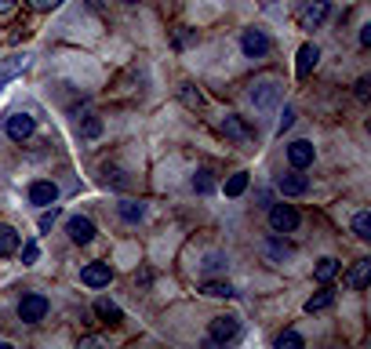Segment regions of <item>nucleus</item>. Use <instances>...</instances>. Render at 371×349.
<instances>
[{
    "instance_id": "1",
    "label": "nucleus",
    "mask_w": 371,
    "mask_h": 349,
    "mask_svg": "<svg viewBox=\"0 0 371 349\" xmlns=\"http://www.w3.org/2000/svg\"><path fill=\"white\" fill-rule=\"evenodd\" d=\"M269 226H273V233H291V230H299V211L291 204H273L269 208Z\"/></svg>"
},
{
    "instance_id": "2",
    "label": "nucleus",
    "mask_w": 371,
    "mask_h": 349,
    "mask_svg": "<svg viewBox=\"0 0 371 349\" xmlns=\"http://www.w3.org/2000/svg\"><path fill=\"white\" fill-rule=\"evenodd\" d=\"M18 316L26 324H41L44 316H48V299L44 295H22V302H18Z\"/></svg>"
},
{
    "instance_id": "3",
    "label": "nucleus",
    "mask_w": 371,
    "mask_h": 349,
    "mask_svg": "<svg viewBox=\"0 0 371 349\" xmlns=\"http://www.w3.org/2000/svg\"><path fill=\"white\" fill-rule=\"evenodd\" d=\"M328 15H331V4H328V0H309V4L299 11V26H302V29H317Z\"/></svg>"
},
{
    "instance_id": "4",
    "label": "nucleus",
    "mask_w": 371,
    "mask_h": 349,
    "mask_svg": "<svg viewBox=\"0 0 371 349\" xmlns=\"http://www.w3.org/2000/svg\"><path fill=\"white\" fill-rule=\"evenodd\" d=\"M33 131H37V120L29 117V113H11L8 117V139L11 142H26Z\"/></svg>"
},
{
    "instance_id": "5",
    "label": "nucleus",
    "mask_w": 371,
    "mask_h": 349,
    "mask_svg": "<svg viewBox=\"0 0 371 349\" xmlns=\"http://www.w3.org/2000/svg\"><path fill=\"white\" fill-rule=\"evenodd\" d=\"M240 48L247 58H262L269 51V37L262 33V29H244V37H240Z\"/></svg>"
},
{
    "instance_id": "6",
    "label": "nucleus",
    "mask_w": 371,
    "mask_h": 349,
    "mask_svg": "<svg viewBox=\"0 0 371 349\" xmlns=\"http://www.w3.org/2000/svg\"><path fill=\"white\" fill-rule=\"evenodd\" d=\"M80 280L87 284V288H106V284L113 280V269H109V262H87L80 269Z\"/></svg>"
},
{
    "instance_id": "7",
    "label": "nucleus",
    "mask_w": 371,
    "mask_h": 349,
    "mask_svg": "<svg viewBox=\"0 0 371 349\" xmlns=\"http://www.w3.org/2000/svg\"><path fill=\"white\" fill-rule=\"evenodd\" d=\"M237 335H240L237 316H215L211 321V342H233Z\"/></svg>"
},
{
    "instance_id": "8",
    "label": "nucleus",
    "mask_w": 371,
    "mask_h": 349,
    "mask_svg": "<svg viewBox=\"0 0 371 349\" xmlns=\"http://www.w3.org/2000/svg\"><path fill=\"white\" fill-rule=\"evenodd\" d=\"M55 200H58V186H55V182L41 178V182H33V186H29V204L48 208V204H55Z\"/></svg>"
},
{
    "instance_id": "9",
    "label": "nucleus",
    "mask_w": 371,
    "mask_h": 349,
    "mask_svg": "<svg viewBox=\"0 0 371 349\" xmlns=\"http://www.w3.org/2000/svg\"><path fill=\"white\" fill-rule=\"evenodd\" d=\"M313 156H317V153H313V146H309L306 139H299V142H291V146H288V161H291V168H295V171L309 168V164H313Z\"/></svg>"
},
{
    "instance_id": "10",
    "label": "nucleus",
    "mask_w": 371,
    "mask_h": 349,
    "mask_svg": "<svg viewBox=\"0 0 371 349\" xmlns=\"http://www.w3.org/2000/svg\"><path fill=\"white\" fill-rule=\"evenodd\" d=\"M66 230H70V240H73V244H87L91 237H95V222L84 218V215H73V218L66 222Z\"/></svg>"
},
{
    "instance_id": "11",
    "label": "nucleus",
    "mask_w": 371,
    "mask_h": 349,
    "mask_svg": "<svg viewBox=\"0 0 371 349\" xmlns=\"http://www.w3.org/2000/svg\"><path fill=\"white\" fill-rule=\"evenodd\" d=\"M276 189H281L284 197H302L306 189H309V182H306V175L291 171V175H281V178H276Z\"/></svg>"
},
{
    "instance_id": "12",
    "label": "nucleus",
    "mask_w": 371,
    "mask_h": 349,
    "mask_svg": "<svg viewBox=\"0 0 371 349\" xmlns=\"http://www.w3.org/2000/svg\"><path fill=\"white\" fill-rule=\"evenodd\" d=\"M26 66H29V55H11V58L0 62V91H4V84H8L11 77H18Z\"/></svg>"
},
{
    "instance_id": "13",
    "label": "nucleus",
    "mask_w": 371,
    "mask_h": 349,
    "mask_svg": "<svg viewBox=\"0 0 371 349\" xmlns=\"http://www.w3.org/2000/svg\"><path fill=\"white\" fill-rule=\"evenodd\" d=\"M317 58H321L317 44H302V48H299V62H295V73H299V77H309V70L317 66Z\"/></svg>"
},
{
    "instance_id": "14",
    "label": "nucleus",
    "mask_w": 371,
    "mask_h": 349,
    "mask_svg": "<svg viewBox=\"0 0 371 349\" xmlns=\"http://www.w3.org/2000/svg\"><path fill=\"white\" fill-rule=\"evenodd\" d=\"M367 280H371V259H360V262L350 269L346 284H350L353 291H364V288H367Z\"/></svg>"
},
{
    "instance_id": "15",
    "label": "nucleus",
    "mask_w": 371,
    "mask_h": 349,
    "mask_svg": "<svg viewBox=\"0 0 371 349\" xmlns=\"http://www.w3.org/2000/svg\"><path fill=\"white\" fill-rule=\"evenodd\" d=\"M200 295H208V299H237V291L230 288L226 280H204L200 284Z\"/></svg>"
},
{
    "instance_id": "16",
    "label": "nucleus",
    "mask_w": 371,
    "mask_h": 349,
    "mask_svg": "<svg viewBox=\"0 0 371 349\" xmlns=\"http://www.w3.org/2000/svg\"><path fill=\"white\" fill-rule=\"evenodd\" d=\"M95 313L102 316V321H106V324H120V321H124V313H120V306H117V302H109V299H99V302H95Z\"/></svg>"
},
{
    "instance_id": "17",
    "label": "nucleus",
    "mask_w": 371,
    "mask_h": 349,
    "mask_svg": "<svg viewBox=\"0 0 371 349\" xmlns=\"http://www.w3.org/2000/svg\"><path fill=\"white\" fill-rule=\"evenodd\" d=\"M120 218L124 222H142L146 218V204L142 200H120Z\"/></svg>"
},
{
    "instance_id": "18",
    "label": "nucleus",
    "mask_w": 371,
    "mask_h": 349,
    "mask_svg": "<svg viewBox=\"0 0 371 349\" xmlns=\"http://www.w3.org/2000/svg\"><path fill=\"white\" fill-rule=\"evenodd\" d=\"M99 135H102V120L91 117V113H84L80 117V139H99Z\"/></svg>"
},
{
    "instance_id": "19",
    "label": "nucleus",
    "mask_w": 371,
    "mask_h": 349,
    "mask_svg": "<svg viewBox=\"0 0 371 349\" xmlns=\"http://www.w3.org/2000/svg\"><path fill=\"white\" fill-rule=\"evenodd\" d=\"M331 302H335V291H317L306 302V313H324V309H331Z\"/></svg>"
},
{
    "instance_id": "20",
    "label": "nucleus",
    "mask_w": 371,
    "mask_h": 349,
    "mask_svg": "<svg viewBox=\"0 0 371 349\" xmlns=\"http://www.w3.org/2000/svg\"><path fill=\"white\" fill-rule=\"evenodd\" d=\"M18 240H22V237H18L11 226H0V255H11V251L18 247Z\"/></svg>"
},
{
    "instance_id": "21",
    "label": "nucleus",
    "mask_w": 371,
    "mask_h": 349,
    "mask_svg": "<svg viewBox=\"0 0 371 349\" xmlns=\"http://www.w3.org/2000/svg\"><path fill=\"white\" fill-rule=\"evenodd\" d=\"M222 131H226L233 142H244V139H247V128L240 124V117H226V120H222Z\"/></svg>"
},
{
    "instance_id": "22",
    "label": "nucleus",
    "mask_w": 371,
    "mask_h": 349,
    "mask_svg": "<svg viewBox=\"0 0 371 349\" xmlns=\"http://www.w3.org/2000/svg\"><path fill=\"white\" fill-rule=\"evenodd\" d=\"M353 233L360 240H371V211H357L353 215Z\"/></svg>"
},
{
    "instance_id": "23",
    "label": "nucleus",
    "mask_w": 371,
    "mask_h": 349,
    "mask_svg": "<svg viewBox=\"0 0 371 349\" xmlns=\"http://www.w3.org/2000/svg\"><path fill=\"white\" fill-rule=\"evenodd\" d=\"M252 99H255L259 106H273V102H276V84H259V87L252 91Z\"/></svg>"
},
{
    "instance_id": "24",
    "label": "nucleus",
    "mask_w": 371,
    "mask_h": 349,
    "mask_svg": "<svg viewBox=\"0 0 371 349\" xmlns=\"http://www.w3.org/2000/svg\"><path fill=\"white\" fill-rule=\"evenodd\" d=\"M244 189H247V171H237L226 178V197H240Z\"/></svg>"
},
{
    "instance_id": "25",
    "label": "nucleus",
    "mask_w": 371,
    "mask_h": 349,
    "mask_svg": "<svg viewBox=\"0 0 371 349\" xmlns=\"http://www.w3.org/2000/svg\"><path fill=\"white\" fill-rule=\"evenodd\" d=\"M335 273H338V259H321V262H317V269H313V276H317L321 284H328Z\"/></svg>"
},
{
    "instance_id": "26",
    "label": "nucleus",
    "mask_w": 371,
    "mask_h": 349,
    "mask_svg": "<svg viewBox=\"0 0 371 349\" xmlns=\"http://www.w3.org/2000/svg\"><path fill=\"white\" fill-rule=\"evenodd\" d=\"M306 342H302V335L299 331H281L276 335V349H302Z\"/></svg>"
},
{
    "instance_id": "27",
    "label": "nucleus",
    "mask_w": 371,
    "mask_h": 349,
    "mask_svg": "<svg viewBox=\"0 0 371 349\" xmlns=\"http://www.w3.org/2000/svg\"><path fill=\"white\" fill-rule=\"evenodd\" d=\"M182 102L190 106V109H200V106H204V95H200L193 84H182Z\"/></svg>"
},
{
    "instance_id": "28",
    "label": "nucleus",
    "mask_w": 371,
    "mask_h": 349,
    "mask_svg": "<svg viewBox=\"0 0 371 349\" xmlns=\"http://www.w3.org/2000/svg\"><path fill=\"white\" fill-rule=\"evenodd\" d=\"M37 259H41L37 240H26V244H22V266H37Z\"/></svg>"
},
{
    "instance_id": "29",
    "label": "nucleus",
    "mask_w": 371,
    "mask_h": 349,
    "mask_svg": "<svg viewBox=\"0 0 371 349\" xmlns=\"http://www.w3.org/2000/svg\"><path fill=\"white\" fill-rule=\"evenodd\" d=\"M193 189H197V193H211V189H215L211 171H197V175H193Z\"/></svg>"
},
{
    "instance_id": "30",
    "label": "nucleus",
    "mask_w": 371,
    "mask_h": 349,
    "mask_svg": "<svg viewBox=\"0 0 371 349\" xmlns=\"http://www.w3.org/2000/svg\"><path fill=\"white\" fill-rule=\"evenodd\" d=\"M291 124H295V109H291V106H284V113H281V124H276V135H284V131L291 128Z\"/></svg>"
},
{
    "instance_id": "31",
    "label": "nucleus",
    "mask_w": 371,
    "mask_h": 349,
    "mask_svg": "<svg viewBox=\"0 0 371 349\" xmlns=\"http://www.w3.org/2000/svg\"><path fill=\"white\" fill-rule=\"evenodd\" d=\"M106 182H113L117 189H124V186H128V178H124V171H117V168H106Z\"/></svg>"
},
{
    "instance_id": "32",
    "label": "nucleus",
    "mask_w": 371,
    "mask_h": 349,
    "mask_svg": "<svg viewBox=\"0 0 371 349\" xmlns=\"http://www.w3.org/2000/svg\"><path fill=\"white\" fill-rule=\"evenodd\" d=\"M55 218H58V208L44 211V215H41V230H51V226H55Z\"/></svg>"
},
{
    "instance_id": "33",
    "label": "nucleus",
    "mask_w": 371,
    "mask_h": 349,
    "mask_svg": "<svg viewBox=\"0 0 371 349\" xmlns=\"http://www.w3.org/2000/svg\"><path fill=\"white\" fill-rule=\"evenodd\" d=\"M58 4H62V0H33L37 11H51V8H58Z\"/></svg>"
},
{
    "instance_id": "34",
    "label": "nucleus",
    "mask_w": 371,
    "mask_h": 349,
    "mask_svg": "<svg viewBox=\"0 0 371 349\" xmlns=\"http://www.w3.org/2000/svg\"><path fill=\"white\" fill-rule=\"evenodd\" d=\"M204 269H222V255H208Z\"/></svg>"
},
{
    "instance_id": "35",
    "label": "nucleus",
    "mask_w": 371,
    "mask_h": 349,
    "mask_svg": "<svg viewBox=\"0 0 371 349\" xmlns=\"http://www.w3.org/2000/svg\"><path fill=\"white\" fill-rule=\"evenodd\" d=\"M357 99H360V102L367 99V80H357Z\"/></svg>"
},
{
    "instance_id": "36",
    "label": "nucleus",
    "mask_w": 371,
    "mask_h": 349,
    "mask_svg": "<svg viewBox=\"0 0 371 349\" xmlns=\"http://www.w3.org/2000/svg\"><path fill=\"white\" fill-rule=\"evenodd\" d=\"M360 44H364V48L371 44V26H364V29H360Z\"/></svg>"
},
{
    "instance_id": "37",
    "label": "nucleus",
    "mask_w": 371,
    "mask_h": 349,
    "mask_svg": "<svg viewBox=\"0 0 371 349\" xmlns=\"http://www.w3.org/2000/svg\"><path fill=\"white\" fill-rule=\"evenodd\" d=\"M11 8H15V0H0V15H8Z\"/></svg>"
},
{
    "instance_id": "38",
    "label": "nucleus",
    "mask_w": 371,
    "mask_h": 349,
    "mask_svg": "<svg viewBox=\"0 0 371 349\" xmlns=\"http://www.w3.org/2000/svg\"><path fill=\"white\" fill-rule=\"evenodd\" d=\"M124 4H139V0H124Z\"/></svg>"
},
{
    "instance_id": "39",
    "label": "nucleus",
    "mask_w": 371,
    "mask_h": 349,
    "mask_svg": "<svg viewBox=\"0 0 371 349\" xmlns=\"http://www.w3.org/2000/svg\"><path fill=\"white\" fill-rule=\"evenodd\" d=\"M259 4H273V0H259Z\"/></svg>"
}]
</instances>
